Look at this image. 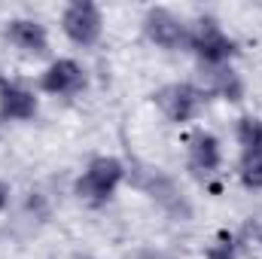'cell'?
I'll return each mask as SVG.
<instances>
[{
	"label": "cell",
	"mask_w": 262,
	"mask_h": 259,
	"mask_svg": "<svg viewBox=\"0 0 262 259\" xmlns=\"http://www.w3.org/2000/svg\"><path fill=\"white\" fill-rule=\"evenodd\" d=\"M34 113H37L34 92L0 76V116L3 119H34Z\"/></svg>",
	"instance_id": "obj_8"
},
{
	"label": "cell",
	"mask_w": 262,
	"mask_h": 259,
	"mask_svg": "<svg viewBox=\"0 0 262 259\" xmlns=\"http://www.w3.org/2000/svg\"><path fill=\"white\" fill-rule=\"evenodd\" d=\"M6 37L18 46V49H25V52H34V55H43L46 49H49V37H46V28L40 25V21H34V18H15V21H9V28H6Z\"/></svg>",
	"instance_id": "obj_9"
},
{
	"label": "cell",
	"mask_w": 262,
	"mask_h": 259,
	"mask_svg": "<svg viewBox=\"0 0 262 259\" xmlns=\"http://www.w3.org/2000/svg\"><path fill=\"white\" fill-rule=\"evenodd\" d=\"M143 31H146V37L156 43V46H162V49H183V46H189V31H186V25L180 21V18H174L168 9H162V6H156V9H149L146 15H143Z\"/></svg>",
	"instance_id": "obj_6"
},
{
	"label": "cell",
	"mask_w": 262,
	"mask_h": 259,
	"mask_svg": "<svg viewBox=\"0 0 262 259\" xmlns=\"http://www.w3.org/2000/svg\"><path fill=\"white\" fill-rule=\"evenodd\" d=\"M134 183L143 189V192H149L168 213H174V217H180V220H189V204H186V198L180 195V189L174 186V180L168 177V174H162L159 168H143L140 174H134Z\"/></svg>",
	"instance_id": "obj_5"
},
{
	"label": "cell",
	"mask_w": 262,
	"mask_h": 259,
	"mask_svg": "<svg viewBox=\"0 0 262 259\" xmlns=\"http://www.w3.org/2000/svg\"><path fill=\"white\" fill-rule=\"evenodd\" d=\"M241 180H244V186H247V189H259V186H262V156L244 165Z\"/></svg>",
	"instance_id": "obj_13"
},
{
	"label": "cell",
	"mask_w": 262,
	"mask_h": 259,
	"mask_svg": "<svg viewBox=\"0 0 262 259\" xmlns=\"http://www.w3.org/2000/svg\"><path fill=\"white\" fill-rule=\"evenodd\" d=\"M238 143L244 149V165L262 156V119L244 116L238 119Z\"/></svg>",
	"instance_id": "obj_11"
},
{
	"label": "cell",
	"mask_w": 262,
	"mask_h": 259,
	"mask_svg": "<svg viewBox=\"0 0 262 259\" xmlns=\"http://www.w3.org/2000/svg\"><path fill=\"white\" fill-rule=\"evenodd\" d=\"M6 204H9V186H6V183L0 180V210H3Z\"/></svg>",
	"instance_id": "obj_16"
},
{
	"label": "cell",
	"mask_w": 262,
	"mask_h": 259,
	"mask_svg": "<svg viewBox=\"0 0 262 259\" xmlns=\"http://www.w3.org/2000/svg\"><path fill=\"white\" fill-rule=\"evenodd\" d=\"M61 28L76 46H92V43H98L101 28H104L101 9L92 0H73L61 15Z\"/></svg>",
	"instance_id": "obj_3"
},
{
	"label": "cell",
	"mask_w": 262,
	"mask_h": 259,
	"mask_svg": "<svg viewBox=\"0 0 262 259\" xmlns=\"http://www.w3.org/2000/svg\"><path fill=\"white\" fill-rule=\"evenodd\" d=\"M207 259H235V241L223 235L213 247H207Z\"/></svg>",
	"instance_id": "obj_14"
},
{
	"label": "cell",
	"mask_w": 262,
	"mask_h": 259,
	"mask_svg": "<svg viewBox=\"0 0 262 259\" xmlns=\"http://www.w3.org/2000/svg\"><path fill=\"white\" fill-rule=\"evenodd\" d=\"M189 162L195 171H213L220 168V140L210 131H198L189 140Z\"/></svg>",
	"instance_id": "obj_10"
},
{
	"label": "cell",
	"mask_w": 262,
	"mask_h": 259,
	"mask_svg": "<svg viewBox=\"0 0 262 259\" xmlns=\"http://www.w3.org/2000/svg\"><path fill=\"white\" fill-rule=\"evenodd\" d=\"M189 46L207 67H223L238 52L235 40H229L213 18H198L195 31H189Z\"/></svg>",
	"instance_id": "obj_2"
},
{
	"label": "cell",
	"mask_w": 262,
	"mask_h": 259,
	"mask_svg": "<svg viewBox=\"0 0 262 259\" xmlns=\"http://www.w3.org/2000/svg\"><path fill=\"white\" fill-rule=\"evenodd\" d=\"M137 259H168V256H165L162 250H140V253H137Z\"/></svg>",
	"instance_id": "obj_15"
},
{
	"label": "cell",
	"mask_w": 262,
	"mask_h": 259,
	"mask_svg": "<svg viewBox=\"0 0 262 259\" xmlns=\"http://www.w3.org/2000/svg\"><path fill=\"white\" fill-rule=\"evenodd\" d=\"M40 85L49 95H73V92H79L85 85V73H82V67L76 64V61L58 58V61H52V64L46 67Z\"/></svg>",
	"instance_id": "obj_7"
},
{
	"label": "cell",
	"mask_w": 262,
	"mask_h": 259,
	"mask_svg": "<svg viewBox=\"0 0 262 259\" xmlns=\"http://www.w3.org/2000/svg\"><path fill=\"white\" fill-rule=\"evenodd\" d=\"M210 85L220 98H226L232 104H238L244 98V82L232 67H210Z\"/></svg>",
	"instance_id": "obj_12"
},
{
	"label": "cell",
	"mask_w": 262,
	"mask_h": 259,
	"mask_svg": "<svg viewBox=\"0 0 262 259\" xmlns=\"http://www.w3.org/2000/svg\"><path fill=\"white\" fill-rule=\"evenodd\" d=\"M122 177H125V165L119 159H113V156H101V159H95L85 168V174L76 180L73 192H76V198H82L85 204L101 207V204H107L113 198L116 186L122 183Z\"/></svg>",
	"instance_id": "obj_1"
},
{
	"label": "cell",
	"mask_w": 262,
	"mask_h": 259,
	"mask_svg": "<svg viewBox=\"0 0 262 259\" xmlns=\"http://www.w3.org/2000/svg\"><path fill=\"white\" fill-rule=\"evenodd\" d=\"M201 101H204V95L198 92L195 85H189V82H171V85H165V89L156 92L159 110H162L171 122H177V125L195 119Z\"/></svg>",
	"instance_id": "obj_4"
}]
</instances>
